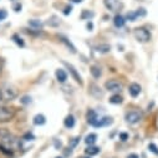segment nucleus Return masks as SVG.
Wrapping results in <instances>:
<instances>
[{"mask_svg":"<svg viewBox=\"0 0 158 158\" xmlns=\"http://www.w3.org/2000/svg\"><path fill=\"white\" fill-rule=\"evenodd\" d=\"M113 24H114L116 27H123L125 24H126V19H125L122 15L117 14V15L113 18Z\"/></svg>","mask_w":158,"mask_h":158,"instance_id":"obj_11","label":"nucleus"},{"mask_svg":"<svg viewBox=\"0 0 158 158\" xmlns=\"http://www.w3.org/2000/svg\"><path fill=\"white\" fill-rule=\"evenodd\" d=\"M141 91H142L141 85H138V84H136V82H133V84H131V85L128 86V92H130V95H131L132 97H137V96L141 94Z\"/></svg>","mask_w":158,"mask_h":158,"instance_id":"obj_9","label":"nucleus"},{"mask_svg":"<svg viewBox=\"0 0 158 158\" xmlns=\"http://www.w3.org/2000/svg\"><path fill=\"white\" fill-rule=\"evenodd\" d=\"M6 16H8V13H6L4 9H0V21L4 20V19H6Z\"/></svg>","mask_w":158,"mask_h":158,"instance_id":"obj_32","label":"nucleus"},{"mask_svg":"<svg viewBox=\"0 0 158 158\" xmlns=\"http://www.w3.org/2000/svg\"><path fill=\"white\" fill-rule=\"evenodd\" d=\"M32 122H34L35 126H43V125L46 123V117H45L44 114H40V113H39V114H36V116L34 117Z\"/></svg>","mask_w":158,"mask_h":158,"instance_id":"obj_12","label":"nucleus"},{"mask_svg":"<svg viewBox=\"0 0 158 158\" xmlns=\"http://www.w3.org/2000/svg\"><path fill=\"white\" fill-rule=\"evenodd\" d=\"M112 122H113V121H112V118H111V117H103V118H101V120H98V122H97L96 127H103V126H110V125H111Z\"/></svg>","mask_w":158,"mask_h":158,"instance_id":"obj_16","label":"nucleus"},{"mask_svg":"<svg viewBox=\"0 0 158 158\" xmlns=\"http://www.w3.org/2000/svg\"><path fill=\"white\" fill-rule=\"evenodd\" d=\"M10 133V131H8L6 128H0V141H2L5 136H8Z\"/></svg>","mask_w":158,"mask_h":158,"instance_id":"obj_28","label":"nucleus"},{"mask_svg":"<svg viewBox=\"0 0 158 158\" xmlns=\"http://www.w3.org/2000/svg\"><path fill=\"white\" fill-rule=\"evenodd\" d=\"M85 153L89 154L90 157L91 156H96L100 153V147H96V146H89L86 149H85Z\"/></svg>","mask_w":158,"mask_h":158,"instance_id":"obj_17","label":"nucleus"},{"mask_svg":"<svg viewBox=\"0 0 158 158\" xmlns=\"http://www.w3.org/2000/svg\"><path fill=\"white\" fill-rule=\"evenodd\" d=\"M127 158H139V157H138L136 153H131V154L127 156Z\"/></svg>","mask_w":158,"mask_h":158,"instance_id":"obj_39","label":"nucleus"},{"mask_svg":"<svg viewBox=\"0 0 158 158\" xmlns=\"http://www.w3.org/2000/svg\"><path fill=\"white\" fill-rule=\"evenodd\" d=\"M71 11H72V8H71L70 5H67V6L65 8V10H64V14H65V15H69V14H71Z\"/></svg>","mask_w":158,"mask_h":158,"instance_id":"obj_37","label":"nucleus"},{"mask_svg":"<svg viewBox=\"0 0 158 158\" xmlns=\"http://www.w3.org/2000/svg\"><path fill=\"white\" fill-rule=\"evenodd\" d=\"M60 39H61V41H62V43H65V44H66V46H67V48L71 50V52H73V54L76 52V49H75V46H73V45H72L70 41H67V39H66V37H64V36H60Z\"/></svg>","mask_w":158,"mask_h":158,"instance_id":"obj_24","label":"nucleus"},{"mask_svg":"<svg viewBox=\"0 0 158 158\" xmlns=\"http://www.w3.org/2000/svg\"><path fill=\"white\" fill-rule=\"evenodd\" d=\"M48 25H50V26H52V27H56V26H59L60 25V19L57 18V16H51L50 19H49V21H48Z\"/></svg>","mask_w":158,"mask_h":158,"instance_id":"obj_21","label":"nucleus"},{"mask_svg":"<svg viewBox=\"0 0 158 158\" xmlns=\"http://www.w3.org/2000/svg\"><path fill=\"white\" fill-rule=\"evenodd\" d=\"M56 158H62V157H56Z\"/></svg>","mask_w":158,"mask_h":158,"instance_id":"obj_43","label":"nucleus"},{"mask_svg":"<svg viewBox=\"0 0 158 158\" xmlns=\"http://www.w3.org/2000/svg\"><path fill=\"white\" fill-rule=\"evenodd\" d=\"M148 149H149L152 153L158 154V148H157V146H156L154 143H149V144H148Z\"/></svg>","mask_w":158,"mask_h":158,"instance_id":"obj_27","label":"nucleus"},{"mask_svg":"<svg viewBox=\"0 0 158 158\" xmlns=\"http://www.w3.org/2000/svg\"><path fill=\"white\" fill-rule=\"evenodd\" d=\"M90 71H91V75H92V76H94L95 78H98V77H101V75H102L101 67H100V66H96V65L91 66Z\"/></svg>","mask_w":158,"mask_h":158,"instance_id":"obj_18","label":"nucleus"},{"mask_svg":"<svg viewBox=\"0 0 158 158\" xmlns=\"http://www.w3.org/2000/svg\"><path fill=\"white\" fill-rule=\"evenodd\" d=\"M62 64H64V65H65V66H66V67H67V69L70 70V72H71L72 77L75 78V81H76L77 84L82 85V78H81V76H80V75H78V72L76 71V69H75V67H73V66H72L71 64H69V62H65V61H64Z\"/></svg>","mask_w":158,"mask_h":158,"instance_id":"obj_8","label":"nucleus"},{"mask_svg":"<svg viewBox=\"0 0 158 158\" xmlns=\"http://www.w3.org/2000/svg\"><path fill=\"white\" fill-rule=\"evenodd\" d=\"M20 102H21L23 105H27V103H30V102H31V97H30V96H27V95H26V96H23V97H21V100H20Z\"/></svg>","mask_w":158,"mask_h":158,"instance_id":"obj_29","label":"nucleus"},{"mask_svg":"<svg viewBox=\"0 0 158 158\" xmlns=\"http://www.w3.org/2000/svg\"><path fill=\"white\" fill-rule=\"evenodd\" d=\"M133 35L136 37V40L139 43H148L151 40V32L144 29V27H137L133 31Z\"/></svg>","mask_w":158,"mask_h":158,"instance_id":"obj_2","label":"nucleus"},{"mask_svg":"<svg viewBox=\"0 0 158 158\" xmlns=\"http://www.w3.org/2000/svg\"><path fill=\"white\" fill-rule=\"evenodd\" d=\"M29 25L31 27H35V29H40L43 26V23L37 19H32V20H29Z\"/></svg>","mask_w":158,"mask_h":158,"instance_id":"obj_23","label":"nucleus"},{"mask_svg":"<svg viewBox=\"0 0 158 158\" xmlns=\"http://www.w3.org/2000/svg\"><path fill=\"white\" fill-rule=\"evenodd\" d=\"M127 138H128L127 133H120V139L121 141H127Z\"/></svg>","mask_w":158,"mask_h":158,"instance_id":"obj_38","label":"nucleus"},{"mask_svg":"<svg viewBox=\"0 0 158 158\" xmlns=\"http://www.w3.org/2000/svg\"><path fill=\"white\" fill-rule=\"evenodd\" d=\"M13 40H14V43L18 45V46H20V48H24L25 46V43H24V40L19 36V35H13Z\"/></svg>","mask_w":158,"mask_h":158,"instance_id":"obj_22","label":"nucleus"},{"mask_svg":"<svg viewBox=\"0 0 158 158\" xmlns=\"http://www.w3.org/2000/svg\"><path fill=\"white\" fill-rule=\"evenodd\" d=\"M89 92H90V95H92V96L96 97V98H100V97L103 96V91H102L101 87H100L98 85H96V84H90V86H89Z\"/></svg>","mask_w":158,"mask_h":158,"instance_id":"obj_7","label":"nucleus"},{"mask_svg":"<svg viewBox=\"0 0 158 158\" xmlns=\"http://www.w3.org/2000/svg\"><path fill=\"white\" fill-rule=\"evenodd\" d=\"M122 87H123L122 82H120L118 80H108V81H106V84H105V89H106L107 91H110V92H113V94L121 92Z\"/></svg>","mask_w":158,"mask_h":158,"instance_id":"obj_4","label":"nucleus"},{"mask_svg":"<svg viewBox=\"0 0 158 158\" xmlns=\"http://www.w3.org/2000/svg\"><path fill=\"white\" fill-rule=\"evenodd\" d=\"M108 101H110V103H112V105H121L122 101H123V98H122L120 95H113V96L110 97Z\"/></svg>","mask_w":158,"mask_h":158,"instance_id":"obj_20","label":"nucleus"},{"mask_svg":"<svg viewBox=\"0 0 158 158\" xmlns=\"http://www.w3.org/2000/svg\"><path fill=\"white\" fill-rule=\"evenodd\" d=\"M92 16H94V13H90V11L85 10V11L82 13V15H81V19H90V18H92Z\"/></svg>","mask_w":158,"mask_h":158,"instance_id":"obj_31","label":"nucleus"},{"mask_svg":"<svg viewBox=\"0 0 158 158\" xmlns=\"http://www.w3.org/2000/svg\"><path fill=\"white\" fill-rule=\"evenodd\" d=\"M96 141H97V135H96V133H90V135H87L86 138H85V143H86L87 146H94V144L96 143Z\"/></svg>","mask_w":158,"mask_h":158,"instance_id":"obj_15","label":"nucleus"},{"mask_svg":"<svg viewBox=\"0 0 158 158\" xmlns=\"http://www.w3.org/2000/svg\"><path fill=\"white\" fill-rule=\"evenodd\" d=\"M23 139H24V141H32V139H35V136H34L32 133L27 132V133H25V135H24Z\"/></svg>","mask_w":158,"mask_h":158,"instance_id":"obj_30","label":"nucleus"},{"mask_svg":"<svg viewBox=\"0 0 158 158\" xmlns=\"http://www.w3.org/2000/svg\"><path fill=\"white\" fill-rule=\"evenodd\" d=\"M136 14H137V16H144V15H146V10H144L143 8H141V9H138V10L136 11Z\"/></svg>","mask_w":158,"mask_h":158,"instance_id":"obj_34","label":"nucleus"},{"mask_svg":"<svg viewBox=\"0 0 158 158\" xmlns=\"http://www.w3.org/2000/svg\"><path fill=\"white\" fill-rule=\"evenodd\" d=\"M54 144H55V148L56 149H61L62 148V143H61V141L59 142V139H55L54 141Z\"/></svg>","mask_w":158,"mask_h":158,"instance_id":"obj_35","label":"nucleus"},{"mask_svg":"<svg viewBox=\"0 0 158 158\" xmlns=\"http://www.w3.org/2000/svg\"><path fill=\"white\" fill-rule=\"evenodd\" d=\"M15 117V110L6 106H0V123L9 122Z\"/></svg>","mask_w":158,"mask_h":158,"instance_id":"obj_1","label":"nucleus"},{"mask_svg":"<svg viewBox=\"0 0 158 158\" xmlns=\"http://www.w3.org/2000/svg\"><path fill=\"white\" fill-rule=\"evenodd\" d=\"M103 3H105V6L110 11H113V13L120 11L122 8V3L120 0H103Z\"/></svg>","mask_w":158,"mask_h":158,"instance_id":"obj_5","label":"nucleus"},{"mask_svg":"<svg viewBox=\"0 0 158 158\" xmlns=\"http://www.w3.org/2000/svg\"><path fill=\"white\" fill-rule=\"evenodd\" d=\"M13 9H14V11L19 13V11L21 10V4H20V3H15V4H14V6H13Z\"/></svg>","mask_w":158,"mask_h":158,"instance_id":"obj_33","label":"nucleus"},{"mask_svg":"<svg viewBox=\"0 0 158 158\" xmlns=\"http://www.w3.org/2000/svg\"><path fill=\"white\" fill-rule=\"evenodd\" d=\"M85 158H87V157H85Z\"/></svg>","mask_w":158,"mask_h":158,"instance_id":"obj_44","label":"nucleus"},{"mask_svg":"<svg viewBox=\"0 0 158 158\" xmlns=\"http://www.w3.org/2000/svg\"><path fill=\"white\" fill-rule=\"evenodd\" d=\"M3 100V96H2V90H0V101Z\"/></svg>","mask_w":158,"mask_h":158,"instance_id":"obj_42","label":"nucleus"},{"mask_svg":"<svg viewBox=\"0 0 158 158\" xmlns=\"http://www.w3.org/2000/svg\"><path fill=\"white\" fill-rule=\"evenodd\" d=\"M56 78H57L59 82L64 84V82H66V80H67V73H66L64 70L59 69V70H56Z\"/></svg>","mask_w":158,"mask_h":158,"instance_id":"obj_14","label":"nucleus"},{"mask_svg":"<svg viewBox=\"0 0 158 158\" xmlns=\"http://www.w3.org/2000/svg\"><path fill=\"white\" fill-rule=\"evenodd\" d=\"M96 50H97V52H100V54H107V52H110L111 46H110L108 44H101V45L96 46Z\"/></svg>","mask_w":158,"mask_h":158,"instance_id":"obj_19","label":"nucleus"},{"mask_svg":"<svg viewBox=\"0 0 158 158\" xmlns=\"http://www.w3.org/2000/svg\"><path fill=\"white\" fill-rule=\"evenodd\" d=\"M4 66H5V60H4L3 57H0V73H2V71H3Z\"/></svg>","mask_w":158,"mask_h":158,"instance_id":"obj_36","label":"nucleus"},{"mask_svg":"<svg viewBox=\"0 0 158 158\" xmlns=\"http://www.w3.org/2000/svg\"><path fill=\"white\" fill-rule=\"evenodd\" d=\"M126 121H127V123H130V125H136V123H138L141 120H142V112L141 111H138V110H132V111H128L127 113H126Z\"/></svg>","mask_w":158,"mask_h":158,"instance_id":"obj_3","label":"nucleus"},{"mask_svg":"<svg viewBox=\"0 0 158 158\" xmlns=\"http://www.w3.org/2000/svg\"><path fill=\"white\" fill-rule=\"evenodd\" d=\"M87 29H89V30L92 29V23H87Z\"/></svg>","mask_w":158,"mask_h":158,"instance_id":"obj_40","label":"nucleus"},{"mask_svg":"<svg viewBox=\"0 0 158 158\" xmlns=\"http://www.w3.org/2000/svg\"><path fill=\"white\" fill-rule=\"evenodd\" d=\"M78 141H80V137H75V138L70 139V142H69V147H70V148H73V147L78 143Z\"/></svg>","mask_w":158,"mask_h":158,"instance_id":"obj_26","label":"nucleus"},{"mask_svg":"<svg viewBox=\"0 0 158 158\" xmlns=\"http://www.w3.org/2000/svg\"><path fill=\"white\" fill-rule=\"evenodd\" d=\"M137 18H138V16H137L136 11H130V13H127V15H126V20H131V21H135Z\"/></svg>","mask_w":158,"mask_h":158,"instance_id":"obj_25","label":"nucleus"},{"mask_svg":"<svg viewBox=\"0 0 158 158\" xmlns=\"http://www.w3.org/2000/svg\"><path fill=\"white\" fill-rule=\"evenodd\" d=\"M2 96H3L4 101H10V100H14L18 96V91L14 87H9L8 86V87L2 90Z\"/></svg>","mask_w":158,"mask_h":158,"instance_id":"obj_6","label":"nucleus"},{"mask_svg":"<svg viewBox=\"0 0 158 158\" xmlns=\"http://www.w3.org/2000/svg\"><path fill=\"white\" fill-rule=\"evenodd\" d=\"M87 122H89L91 126H94V127H96V125H97V122H98L97 113H96L94 110H90V111L87 112Z\"/></svg>","mask_w":158,"mask_h":158,"instance_id":"obj_10","label":"nucleus"},{"mask_svg":"<svg viewBox=\"0 0 158 158\" xmlns=\"http://www.w3.org/2000/svg\"><path fill=\"white\" fill-rule=\"evenodd\" d=\"M75 123H76V120H75V117L72 114L66 116V118L64 120V125H65L66 128H72L75 126Z\"/></svg>","mask_w":158,"mask_h":158,"instance_id":"obj_13","label":"nucleus"},{"mask_svg":"<svg viewBox=\"0 0 158 158\" xmlns=\"http://www.w3.org/2000/svg\"><path fill=\"white\" fill-rule=\"evenodd\" d=\"M71 2H73V3H81L82 0H71Z\"/></svg>","mask_w":158,"mask_h":158,"instance_id":"obj_41","label":"nucleus"}]
</instances>
